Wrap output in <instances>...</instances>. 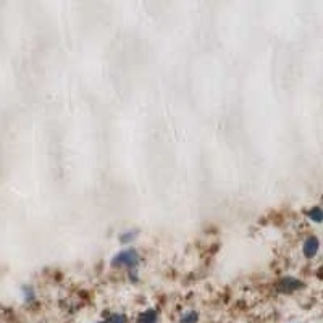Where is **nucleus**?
Wrapping results in <instances>:
<instances>
[{
    "instance_id": "obj_1",
    "label": "nucleus",
    "mask_w": 323,
    "mask_h": 323,
    "mask_svg": "<svg viewBox=\"0 0 323 323\" xmlns=\"http://www.w3.org/2000/svg\"><path fill=\"white\" fill-rule=\"evenodd\" d=\"M139 262V257L136 254L134 249H126L123 252H120V254L115 257L113 260V265H126V267H134Z\"/></svg>"
},
{
    "instance_id": "obj_2",
    "label": "nucleus",
    "mask_w": 323,
    "mask_h": 323,
    "mask_svg": "<svg viewBox=\"0 0 323 323\" xmlns=\"http://www.w3.org/2000/svg\"><path fill=\"white\" fill-rule=\"evenodd\" d=\"M318 244H320V242H318V239L315 236L307 238L306 242H304V254H306V257H314L317 254V250H318Z\"/></svg>"
},
{
    "instance_id": "obj_3",
    "label": "nucleus",
    "mask_w": 323,
    "mask_h": 323,
    "mask_svg": "<svg viewBox=\"0 0 323 323\" xmlns=\"http://www.w3.org/2000/svg\"><path fill=\"white\" fill-rule=\"evenodd\" d=\"M299 286H301V281H297L296 278H291V276H286L285 280L280 283V289L281 291H294Z\"/></svg>"
},
{
    "instance_id": "obj_4",
    "label": "nucleus",
    "mask_w": 323,
    "mask_h": 323,
    "mask_svg": "<svg viewBox=\"0 0 323 323\" xmlns=\"http://www.w3.org/2000/svg\"><path fill=\"white\" fill-rule=\"evenodd\" d=\"M155 320H157V310L149 309V310H146L144 314L139 317L137 323H155Z\"/></svg>"
},
{
    "instance_id": "obj_5",
    "label": "nucleus",
    "mask_w": 323,
    "mask_h": 323,
    "mask_svg": "<svg viewBox=\"0 0 323 323\" xmlns=\"http://www.w3.org/2000/svg\"><path fill=\"white\" fill-rule=\"evenodd\" d=\"M197 321V314L196 312H189L188 315H184L183 318L179 320V323H196Z\"/></svg>"
},
{
    "instance_id": "obj_6",
    "label": "nucleus",
    "mask_w": 323,
    "mask_h": 323,
    "mask_svg": "<svg viewBox=\"0 0 323 323\" xmlns=\"http://www.w3.org/2000/svg\"><path fill=\"white\" fill-rule=\"evenodd\" d=\"M309 217L314 220V221H320L321 220V210L320 207H314L310 212H309Z\"/></svg>"
},
{
    "instance_id": "obj_7",
    "label": "nucleus",
    "mask_w": 323,
    "mask_h": 323,
    "mask_svg": "<svg viewBox=\"0 0 323 323\" xmlns=\"http://www.w3.org/2000/svg\"><path fill=\"white\" fill-rule=\"evenodd\" d=\"M107 323H126V320H125L123 315L117 314V315H112V317H110V320H108Z\"/></svg>"
},
{
    "instance_id": "obj_8",
    "label": "nucleus",
    "mask_w": 323,
    "mask_h": 323,
    "mask_svg": "<svg viewBox=\"0 0 323 323\" xmlns=\"http://www.w3.org/2000/svg\"><path fill=\"white\" fill-rule=\"evenodd\" d=\"M100 323H107V321H100Z\"/></svg>"
}]
</instances>
